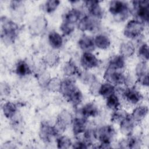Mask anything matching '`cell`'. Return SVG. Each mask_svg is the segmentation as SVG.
<instances>
[{
	"label": "cell",
	"mask_w": 149,
	"mask_h": 149,
	"mask_svg": "<svg viewBox=\"0 0 149 149\" xmlns=\"http://www.w3.org/2000/svg\"><path fill=\"white\" fill-rule=\"evenodd\" d=\"M119 145L120 148H139L141 145V140L135 136H127L126 139H123L120 141Z\"/></svg>",
	"instance_id": "obj_24"
},
{
	"label": "cell",
	"mask_w": 149,
	"mask_h": 149,
	"mask_svg": "<svg viewBox=\"0 0 149 149\" xmlns=\"http://www.w3.org/2000/svg\"><path fill=\"white\" fill-rule=\"evenodd\" d=\"M138 55L143 59V61L147 62L149 58L148 45L146 43L141 44L138 49Z\"/></svg>",
	"instance_id": "obj_39"
},
{
	"label": "cell",
	"mask_w": 149,
	"mask_h": 149,
	"mask_svg": "<svg viewBox=\"0 0 149 149\" xmlns=\"http://www.w3.org/2000/svg\"><path fill=\"white\" fill-rule=\"evenodd\" d=\"M59 134L54 126L46 122H42L40 127L39 136L44 143H50Z\"/></svg>",
	"instance_id": "obj_10"
},
{
	"label": "cell",
	"mask_w": 149,
	"mask_h": 149,
	"mask_svg": "<svg viewBox=\"0 0 149 149\" xmlns=\"http://www.w3.org/2000/svg\"><path fill=\"white\" fill-rule=\"evenodd\" d=\"M145 24L140 21L133 19L127 22L123 30L124 36L130 39L140 37L144 30Z\"/></svg>",
	"instance_id": "obj_6"
},
{
	"label": "cell",
	"mask_w": 149,
	"mask_h": 149,
	"mask_svg": "<svg viewBox=\"0 0 149 149\" xmlns=\"http://www.w3.org/2000/svg\"><path fill=\"white\" fill-rule=\"evenodd\" d=\"M60 30L64 36L70 35L74 30V24L62 21L60 25Z\"/></svg>",
	"instance_id": "obj_38"
},
{
	"label": "cell",
	"mask_w": 149,
	"mask_h": 149,
	"mask_svg": "<svg viewBox=\"0 0 149 149\" xmlns=\"http://www.w3.org/2000/svg\"><path fill=\"white\" fill-rule=\"evenodd\" d=\"M148 113V107L144 105H140L133 109L132 113L130 114V116L134 122H138L143 120L147 116Z\"/></svg>",
	"instance_id": "obj_21"
},
{
	"label": "cell",
	"mask_w": 149,
	"mask_h": 149,
	"mask_svg": "<svg viewBox=\"0 0 149 149\" xmlns=\"http://www.w3.org/2000/svg\"><path fill=\"white\" fill-rule=\"evenodd\" d=\"M81 13L80 10L76 8H73L63 14L62 21L74 24L78 23L80 19Z\"/></svg>",
	"instance_id": "obj_20"
},
{
	"label": "cell",
	"mask_w": 149,
	"mask_h": 149,
	"mask_svg": "<svg viewBox=\"0 0 149 149\" xmlns=\"http://www.w3.org/2000/svg\"><path fill=\"white\" fill-rule=\"evenodd\" d=\"M115 86L112 85V84L107 81L101 84L99 90V95L102 96V97L106 98L110 95L115 93Z\"/></svg>",
	"instance_id": "obj_32"
},
{
	"label": "cell",
	"mask_w": 149,
	"mask_h": 149,
	"mask_svg": "<svg viewBox=\"0 0 149 149\" xmlns=\"http://www.w3.org/2000/svg\"><path fill=\"white\" fill-rule=\"evenodd\" d=\"M60 4L58 0H48L45 2L44 5V9L47 13L54 12Z\"/></svg>",
	"instance_id": "obj_37"
},
{
	"label": "cell",
	"mask_w": 149,
	"mask_h": 149,
	"mask_svg": "<svg viewBox=\"0 0 149 149\" xmlns=\"http://www.w3.org/2000/svg\"><path fill=\"white\" fill-rule=\"evenodd\" d=\"M106 106L108 109L112 111H115L120 108V101L119 98L115 93L106 98Z\"/></svg>",
	"instance_id": "obj_33"
},
{
	"label": "cell",
	"mask_w": 149,
	"mask_h": 149,
	"mask_svg": "<svg viewBox=\"0 0 149 149\" xmlns=\"http://www.w3.org/2000/svg\"><path fill=\"white\" fill-rule=\"evenodd\" d=\"M108 10L113 18L120 22L126 20L131 13L129 4L122 1H110Z\"/></svg>",
	"instance_id": "obj_3"
},
{
	"label": "cell",
	"mask_w": 149,
	"mask_h": 149,
	"mask_svg": "<svg viewBox=\"0 0 149 149\" xmlns=\"http://www.w3.org/2000/svg\"><path fill=\"white\" fill-rule=\"evenodd\" d=\"M44 63L50 68L56 66L60 61V56L59 54L55 52L50 51L47 53L43 57Z\"/></svg>",
	"instance_id": "obj_28"
},
{
	"label": "cell",
	"mask_w": 149,
	"mask_h": 149,
	"mask_svg": "<svg viewBox=\"0 0 149 149\" xmlns=\"http://www.w3.org/2000/svg\"><path fill=\"white\" fill-rule=\"evenodd\" d=\"M119 93H121V95L126 101L132 105L138 104L143 99L141 93L134 86L129 87L126 89L119 88Z\"/></svg>",
	"instance_id": "obj_9"
},
{
	"label": "cell",
	"mask_w": 149,
	"mask_h": 149,
	"mask_svg": "<svg viewBox=\"0 0 149 149\" xmlns=\"http://www.w3.org/2000/svg\"><path fill=\"white\" fill-rule=\"evenodd\" d=\"M59 93L74 107H77L83 101V94L75 81L70 77L62 80Z\"/></svg>",
	"instance_id": "obj_1"
},
{
	"label": "cell",
	"mask_w": 149,
	"mask_h": 149,
	"mask_svg": "<svg viewBox=\"0 0 149 149\" xmlns=\"http://www.w3.org/2000/svg\"><path fill=\"white\" fill-rule=\"evenodd\" d=\"M48 22L44 16H38L35 18L30 25V31L33 35L38 36L42 33L47 29Z\"/></svg>",
	"instance_id": "obj_14"
},
{
	"label": "cell",
	"mask_w": 149,
	"mask_h": 149,
	"mask_svg": "<svg viewBox=\"0 0 149 149\" xmlns=\"http://www.w3.org/2000/svg\"><path fill=\"white\" fill-rule=\"evenodd\" d=\"M134 123L135 122L132 119L130 116L123 119L119 123L120 133L127 137L132 135L134 128Z\"/></svg>",
	"instance_id": "obj_19"
},
{
	"label": "cell",
	"mask_w": 149,
	"mask_h": 149,
	"mask_svg": "<svg viewBox=\"0 0 149 149\" xmlns=\"http://www.w3.org/2000/svg\"><path fill=\"white\" fill-rule=\"evenodd\" d=\"M104 79L105 81L113 86L125 84L126 74L118 70L107 68L104 73Z\"/></svg>",
	"instance_id": "obj_8"
},
{
	"label": "cell",
	"mask_w": 149,
	"mask_h": 149,
	"mask_svg": "<svg viewBox=\"0 0 149 149\" xmlns=\"http://www.w3.org/2000/svg\"><path fill=\"white\" fill-rule=\"evenodd\" d=\"M48 42L50 46L55 49H60L63 44V38L62 36L55 31H51L48 36Z\"/></svg>",
	"instance_id": "obj_22"
},
{
	"label": "cell",
	"mask_w": 149,
	"mask_h": 149,
	"mask_svg": "<svg viewBox=\"0 0 149 149\" xmlns=\"http://www.w3.org/2000/svg\"><path fill=\"white\" fill-rule=\"evenodd\" d=\"M90 16L100 20L102 18L104 12L98 1H86L84 2Z\"/></svg>",
	"instance_id": "obj_15"
},
{
	"label": "cell",
	"mask_w": 149,
	"mask_h": 149,
	"mask_svg": "<svg viewBox=\"0 0 149 149\" xmlns=\"http://www.w3.org/2000/svg\"><path fill=\"white\" fill-rule=\"evenodd\" d=\"M56 146L58 148H69L72 146L71 139L66 136H61L56 139Z\"/></svg>",
	"instance_id": "obj_35"
},
{
	"label": "cell",
	"mask_w": 149,
	"mask_h": 149,
	"mask_svg": "<svg viewBox=\"0 0 149 149\" xmlns=\"http://www.w3.org/2000/svg\"><path fill=\"white\" fill-rule=\"evenodd\" d=\"M130 116V114L124 109L119 108L113 111L111 116V121L115 123H119L125 118Z\"/></svg>",
	"instance_id": "obj_31"
},
{
	"label": "cell",
	"mask_w": 149,
	"mask_h": 149,
	"mask_svg": "<svg viewBox=\"0 0 149 149\" xmlns=\"http://www.w3.org/2000/svg\"><path fill=\"white\" fill-rule=\"evenodd\" d=\"M99 108L93 101L88 102L80 109L81 115L86 119L95 118L99 115Z\"/></svg>",
	"instance_id": "obj_16"
},
{
	"label": "cell",
	"mask_w": 149,
	"mask_h": 149,
	"mask_svg": "<svg viewBox=\"0 0 149 149\" xmlns=\"http://www.w3.org/2000/svg\"><path fill=\"white\" fill-rule=\"evenodd\" d=\"M95 47L101 49H107L111 45V41L108 36L104 34H98L94 38Z\"/></svg>",
	"instance_id": "obj_30"
},
{
	"label": "cell",
	"mask_w": 149,
	"mask_h": 149,
	"mask_svg": "<svg viewBox=\"0 0 149 149\" xmlns=\"http://www.w3.org/2000/svg\"><path fill=\"white\" fill-rule=\"evenodd\" d=\"M2 110L5 118L12 119L15 116L17 111V107L15 103L10 101H7L3 104Z\"/></svg>",
	"instance_id": "obj_29"
},
{
	"label": "cell",
	"mask_w": 149,
	"mask_h": 149,
	"mask_svg": "<svg viewBox=\"0 0 149 149\" xmlns=\"http://www.w3.org/2000/svg\"><path fill=\"white\" fill-rule=\"evenodd\" d=\"M101 84L99 81L97 79L93 81L89 85V92L90 94L93 96H98L99 95V90L101 86Z\"/></svg>",
	"instance_id": "obj_41"
},
{
	"label": "cell",
	"mask_w": 149,
	"mask_h": 149,
	"mask_svg": "<svg viewBox=\"0 0 149 149\" xmlns=\"http://www.w3.org/2000/svg\"><path fill=\"white\" fill-rule=\"evenodd\" d=\"M89 147L90 146L84 140L77 141L74 143L72 144V147L73 148H76V149L87 148Z\"/></svg>",
	"instance_id": "obj_44"
},
{
	"label": "cell",
	"mask_w": 149,
	"mask_h": 149,
	"mask_svg": "<svg viewBox=\"0 0 149 149\" xmlns=\"http://www.w3.org/2000/svg\"><path fill=\"white\" fill-rule=\"evenodd\" d=\"M62 71L65 76L67 77H70L76 74H79L80 72L79 68L74 61L72 59H69L66 61L62 68Z\"/></svg>",
	"instance_id": "obj_23"
},
{
	"label": "cell",
	"mask_w": 149,
	"mask_h": 149,
	"mask_svg": "<svg viewBox=\"0 0 149 149\" xmlns=\"http://www.w3.org/2000/svg\"><path fill=\"white\" fill-rule=\"evenodd\" d=\"M135 73L138 82L144 86L148 87L149 84V77L147 62L143 61L139 62L136 66Z\"/></svg>",
	"instance_id": "obj_11"
},
{
	"label": "cell",
	"mask_w": 149,
	"mask_h": 149,
	"mask_svg": "<svg viewBox=\"0 0 149 149\" xmlns=\"http://www.w3.org/2000/svg\"><path fill=\"white\" fill-rule=\"evenodd\" d=\"M98 19L90 15L81 17L77 23V27L81 31H93L98 28Z\"/></svg>",
	"instance_id": "obj_12"
},
{
	"label": "cell",
	"mask_w": 149,
	"mask_h": 149,
	"mask_svg": "<svg viewBox=\"0 0 149 149\" xmlns=\"http://www.w3.org/2000/svg\"><path fill=\"white\" fill-rule=\"evenodd\" d=\"M62 83V80L58 77H51L46 87L47 89L52 92H59Z\"/></svg>",
	"instance_id": "obj_34"
},
{
	"label": "cell",
	"mask_w": 149,
	"mask_h": 149,
	"mask_svg": "<svg viewBox=\"0 0 149 149\" xmlns=\"http://www.w3.org/2000/svg\"><path fill=\"white\" fill-rule=\"evenodd\" d=\"M80 63L81 66L87 70L98 67L100 61L91 52H83L80 58Z\"/></svg>",
	"instance_id": "obj_13"
},
{
	"label": "cell",
	"mask_w": 149,
	"mask_h": 149,
	"mask_svg": "<svg viewBox=\"0 0 149 149\" xmlns=\"http://www.w3.org/2000/svg\"><path fill=\"white\" fill-rule=\"evenodd\" d=\"M119 54L125 58L133 56L135 52V47L131 41L122 42L119 47Z\"/></svg>",
	"instance_id": "obj_26"
},
{
	"label": "cell",
	"mask_w": 149,
	"mask_h": 149,
	"mask_svg": "<svg viewBox=\"0 0 149 149\" xmlns=\"http://www.w3.org/2000/svg\"><path fill=\"white\" fill-rule=\"evenodd\" d=\"M115 135V129L111 125H103L95 129V139L102 144L111 146Z\"/></svg>",
	"instance_id": "obj_5"
},
{
	"label": "cell",
	"mask_w": 149,
	"mask_h": 149,
	"mask_svg": "<svg viewBox=\"0 0 149 149\" xmlns=\"http://www.w3.org/2000/svg\"><path fill=\"white\" fill-rule=\"evenodd\" d=\"M78 46L84 52H91L95 49L94 38L87 35H83L77 41Z\"/></svg>",
	"instance_id": "obj_18"
},
{
	"label": "cell",
	"mask_w": 149,
	"mask_h": 149,
	"mask_svg": "<svg viewBox=\"0 0 149 149\" xmlns=\"http://www.w3.org/2000/svg\"><path fill=\"white\" fill-rule=\"evenodd\" d=\"M133 9L130 12L134 16L135 19L144 24L149 20V1H133L132 2Z\"/></svg>",
	"instance_id": "obj_4"
},
{
	"label": "cell",
	"mask_w": 149,
	"mask_h": 149,
	"mask_svg": "<svg viewBox=\"0 0 149 149\" xmlns=\"http://www.w3.org/2000/svg\"><path fill=\"white\" fill-rule=\"evenodd\" d=\"M87 119L83 117H76L73 119L72 122V130L73 134L77 136L83 133L87 129Z\"/></svg>",
	"instance_id": "obj_17"
},
{
	"label": "cell",
	"mask_w": 149,
	"mask_h": 149,
	"mask_svg": "<svg viewBox=\"0 0 149 149\" xmlns=\"http://www.w3.org/2000/svg\"><path fill=\"white\" fill-rule=\"evenodd\" d=\"M79 76L80 80L83 84L88 85H90L93 81L97 79L95 76L93 74L87 71H84L81 73L80 72L79 74Z\"/></svg>",
	"instance_id": "obj_36"
},
{
	"label": "cell",
	"mask_w": 149,
	"mask_h": 149,
	"mask_svg": "<svg viewBox=\"0 0 149 149\" xmlns=\"http://www.w3.org/2000/svg\"><path fill=\"white\" fill-rule=\"evenodd\" d=\"M19 33V25L6 16L1 17V37L6 45L13 44Z\"/></svg>",
	"instance_id": "obj_2"
},
{
	"label": "cell",
	"mask_w": 149,
	"mask_h": 149,
	"mask_svg": "<svg viewBox=\"0 0 149 149\" xmlns=\"http://www.w3.org/2000/svg\"><path fill=\"white\" fill-rule=\"evenodd\" d=\"M51 79L49 74L47 72H42L38 74L37 79L40 85L43 87H46L49 80Z\"/></svg>",
	"instance_id": "obj_40"
},
{
	"label": "cell",
	"mask_w": 149,
	"mask_h": 149,
	"mask_svg": "<svg viewBox=\"0 0 149 149\" xmlns=\"http://www.w3.org/2000/svg\"><path fill=\"white\" fill-rule=\"evenodd\" d=\"M10 7L11 9L16 12L17 14L23 12V4L22 1H12L10 3Z\"/></svg>",
	"instance_id": "obj_42"
},
{
	"label": "cell",
	"mask_w": 149,
	"mask_h": 149,
	"mask_svg": "<svg viewBox=\"0 0 149 149\" xmlns=\"http://www.w3.org/2000/svg\"><path fill=\"white\" fill-rule=\"evenodd\" d=\"M15 73L20 77H25L31 74L32 70L25 61L19 60L15 66Z\"/></svg>",
	"instance_id": "obj_27"
},
{
	"label": "cell",
	"mask_w": 149,
	"mask_h": 149,
	"mask_svg": "<svg viewBox=\"0 0 149 149\" xmlns=\"http://www.w3.org/2000/svg\"><path fill=\"white\" fill-rule=\"evenodd\" d=\"M125 66V58L120 54L112 55L108 62V68L115 70H121Z\"/></svg>",
	"instance_id": "obj_25"
},
{
	"label": "cell",
	"mask_w": 149,
	"mask_h": 149,
	"mask_svg": "<svg viewBox=\"0 0 149 149\" xmlns=\"http://www.w3.org/2000/svg\"><path fill=\"white\" fill-rule=\"evenodd\" d=\"M1 96H7L10 94V86L5 82L1 84Z\"/></svg>",
	"instance_id": "obj_43"
},
{
	"label": "cell",
	"mask_w": 149,
	"mask_h": 149,
	"mask_svg": "<svg viewBox=\"0 0 149 149\" xmlns=\"http://www.w3.org/2000/svg\"><path fill=\"white\" fill-rule=\"evenodd\" d=\"M73 118L72 115L67 110H62L57 115L54 125L59 134L63 132L67 127L72 124Z\"/></svg>",
	"instance_id": "obj_7"
}]
</instances>
